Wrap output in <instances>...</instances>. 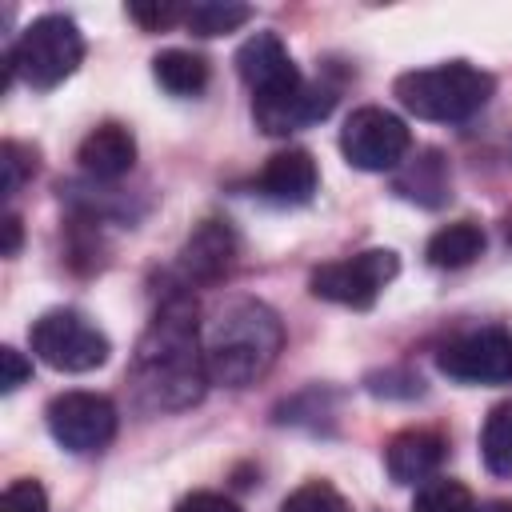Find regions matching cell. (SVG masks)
Listing matches in <instances>:
<instances>
[{
  "instance_id": "obj_1",
  "label": "cell",
  "mask_w": 512,
  "mask_h": 512,
  "mask_svg": "<svg viewBox=\"0 0 512 512\" xmlns=\"http://www.w3.org/2000/svg\"><path fill=\"white\" fill-rule=\"evenodd\" d=\"M132 396L144 412H180L192 408L208 380L204 368V344L192 316V304L184 296H168L156 312V320L144 328L132 364H128Z\"/></svg>"
},
{
  "instance_id": "obj_2",
  "label": "cell",
  "mask_w": 512,
  "mask_h": 512,
  "mask_svg": "<svg viewBox=\"0 0 512 512\" xmlns=\"http://www.w3.org/2000/svg\"><path fill=\"white\" fill-rule=\"evenodd\" d=\"M200 344L212 384L248 388L276 364L284 348V324L268 304L252 296H232L208 312Z\"/></svg>"
},
{
  "instance_id": "obj_3",
  "label": "cell",
  "mask_w": 512,
  "mask_h": 512,
  "mask_svg": "<svg viewBox=\"0 0 512 512\" xmlns=\"http://www.w3.org/2000/svg\"><path fill=\"white\" fill-rule=\"evenodd\" d=\"M496 80L480 72L468 60H448L436 68H412L396 76V100L416 116L432 124H460L472 112H480L492 96Z\"/></svg>"
},
{
  "instance_id": "obj_4",
  "label": "cell",
  "mask_w": 512,
  "mask_h": 512,
  "mask_svg": "<svg viewBox=\"0 0 512 512\" xmlns=\"http://www.w3.org/2000/svg\"><path fill=\"white\" fill-rule=\"evenodd\" d=\"M80 60H84V36L76 20L64 12H44L16 36L8 52V84L12 76H20L24 84L48 92L64 84L80 68Z\"/></svg>"
},
{
  "instance_id": "obj_5",
  "label": "cell",
  "mask_w": 512,
  "mask_h": 512,
  "mask_svg": "<svg viewBox=\"0 0 512 512\" xmlns=\"http://www.w3.org/2000/svg\"><path fill=\"white\" fill-rule=\"evenodd\" d=\"M32 352L56 372H92L108 360V336L76 308H48L28 328Z\"/></svg>"
},
{
  "instance_id": "obj_6",
  "label": "cell",
  "mask_w": 512,
  "mask_h": 512,
  "mask_svg": "<svg viewBox=\"0 0 512 512\" xmlns=\"http://www.w3.org/2000/svg\"><path fill=\"white\" fill-rule=\"evenodd\" d=\"M396 272H400V256L392 248H364L356 256L312 268L308 288L312 296L344 304V308H372L376 296L396 280Z\"/></svg>"
},
{
  "instance_id": "obj_7",
  "label": "cell",
  "mask_w": 512,
  "mask_h": 512,
  "mask_svg": "<svg viewBox=\"0 0 512 512\" xmlns=\"http://www.w3.org/2000/svg\"><path fill=\"white\" fill-rule=\"evenodd\" d=\"M412 148V132L408 124L388 112V108H376V104H364L356 108L344 128H340V152L352 168L360 172H388V168H400L404 156Z\"/></svg>"
},
{
  "instance_id": "obj_8",
  "label": "cell",
  "mask_w": 512,
  "mask_h": 512,
  "mask_svg": "<svg viewBox=\"0 0 512 512\" xmlns=\"http://www.w3.org/2000/svg\"><path fill=\"white\" fill-rule=\"evenodd\" d=\"M44 420L52 440L76 456L104 452L116 436V404L100 392H60L48 400Z\"/></svg>"
},
{
  "instance_id": "obj_9",
  "label": "cell",
  "mask_w": 512,
  "mask_h": 512,
  "mask_svg": "<svg viewBox=\"0 0 512 512\" xmlns=\"http://www.w3.org/2000/svg\"><path fill=\"white\" fill-rule=\"evenodd\" d=\"M436 368L460 384H500L512 376V332L508 328L464 332L436 352Z\"/></svg>"
},
{
  "instance_id": "obj_10",
  "label": "cell",
  "mask_w": 512,
  "mask_h": 512,
  "mask_svg": "<svg viewBox=\"0 0 512 512\" xmlns=\"http://www.w3.org/2000/svg\"><path fill=\"white\" fill-rule=\"evenodd\" d=\"M236 72L248 84L252 100H272V96H284L304 84L300 68L292 64V56L276 32H252L236 48Z\"/></svg>"
},
{
  "instance_id": "obj_11",
  "label": "cell",
  "mask_w": 512,
  "mask_h": 512,
  "mask_svg": "<svg viewBox=\"0 0 512 512\" xmlns=\"http://www.w3.org/2000/svg\"><path fill=\"white\" fill-rule=\"evenodd\" d=\"M336 104V92L324 88V84H300L284 96H272V100H252V120L256 128H264L268 136H288V132H300V128H312L320 124Z\"/></svg>"
},
{
  "instance_id": "obj_12",
  "label": "cell",
  "mask_w": 512,
  "mask_h": 512,
  "mask_svg": "<svg viewBox=\"0 0 512 512\" xmlns=\"http://www.w3.org/2000/svg\"><path fill=\"white\" fill-rule=\"evenodd\" d=\"M256 196L268 200V204H280V208H296V204H308L320 188V168L312 160L308 148H284L276 156L264 160L260 176H256Z\"/></svg>"
},
{
  "instance_id": "obj_13",
  "label": "cell",
  "mask_w": 512,
  "mask_h": 512,
  "mask_svg": "<svg viewBox=\"0 0 512 512\" xmlns=\"http://www.w3.org/2000/svg\"><path fill=\"white\" fill-rule=\"evenodd\" d=\"M236 264V232L228 220H200L180 248V272L192 284H216Z\"/></svg>"
},
{
  "instance_id": "obj_14",
  "label": "cell",
  "mask_w": 512,
  "mask_h": 512,
  "mask_svg": "<svg viewBox=\"0 0 512 512\" xmlns=\"http://www.w3.org/2000/svg\"><path fill=\"white\" fill-rule=\"evenodd\" d=\"M448 456V440L436 428H404L388 440L384 464L396 484H428Z\"/></svg>"
},
{
  "instance_id": "obj_15",
  "label": "cell",
  "mask_w": 512,
  "mask_h": 512,
  "mask_svg": "<svg viewBox=\"0 0 512 512\" xmlns=\"http://www.w3.org/2000/svg\"><path fill=\"white\" fill-rule=\"evenodd\" d=\"M76 160H80V172L92 180H120L136 164V136L124 124L104 120L80 140Z\"/></svg>"
},
{
  "instance_id": "obj_16",
  "label": "cell",
  "mask_w": 512,
  "mask_h": 512,
  "mask_svg": "<svg viewBox=\"0 0 512 512\" xmlns=\"http://www.w3.org/2000/svg\"><path fill=\"white\" fill-rule=\"evenodd\" d=\"M404 200H412V204H420V208H440L444 200H448V188H452V180H448V160L436 152V148H424L420 156H412V160H404L400 168H396V184H392Z\"/></svg>"
},
{
  "instance_id": "obj_17",
  "label": "cell",
  "mask_w": 512,
  "mask_h": 512,
  "mask_svg": "<svg viewBox=\"0 0 512 512\" xmlns=\"http://www.w3.org/2000/svg\"><path fill=\"white\" fill-rule=\"evenodd\" d=\"M484 228L476 224V220H456V224H444V228H436L432 236H428V248H424V256H428V264L432 268H468L480 252H484Z\"/></svg>"
},
{
  "instance_id": "obj_18",
  "label": "cell",
  "mask_w": 512,
  "mask_h": 512,
  "mask_svg": "<svg viewBox=\"0 0 512 512\" xmlns=\"http://www.w3.org/2000/svg\"><path fill=\"white\" fill-rule=\"evenodd\" d=\"M152 76H156V84H160L164 92H172V96H200V92L208 88L212 68H208V60H204L200 52L164 48V52H156V60H152Z\"/></svg>"
},
{
  "instance_id": "obj_19",
  "label": "cell",
  "mask_w": 512,
  "mask_h": 512,
  "mask_svg": "<svg viewBox=\"0 0 512 512\" xmlns=\"http://www.w3.org/2000/svg\"><path fill=\"white\" fill-rule=\"evenodd\" d=\"M480 460L492 476H512V400L488 412L480 428Z\"/></svg>"
},
{
  "instance_id": "obj_20",
  "label": "cell",
  "mask_w": 512,
  "mask_h": 512,
  "mask_svg": "<svg viewBox=\"0 0 512 512\" xmlns=\"http://www.w3.org/2000/svg\"><path fill=\"white\" fill-rule=\"evenodd\" d=\"M252 20V8L248 4H232V0H204V4H188L184 8V28L192 36H224V32H236L240 24Z\"/></svg>"
},
{
  "instance_id": "obj_21",
  "label": "cell",
  "mask_w": 512,
  "mask_h": 512,
  "mask_svg": "<svg viewBox=\"0 0 512 512\" xmlns=\"http://www.w3.org/2000/svg\"><path fill=\"white\" fill-rule=\"evenodd\" d=\"M412 512H476V500H472L468 484L448 480V476H432L428 484L416 488Z\"/></svg>"
},
{
  "instance_id": "obj_22",
  "label": "cell",
  "mask_w": 512,
  "mask_h": 512,
  "mask_svg": "<svg viewBox=\"0 0 512 512\" xmlns=\"http://www.w3.org/2000/svg\"><path fill=\"white\" fill-rule=\"evenodd\" d=\"M276 512H352V508L328 480H308L296 492H288Z\"/></svg>"
},
{
  "instance_id": "obj_23",
  "label": "cell",
  "mask_w": 512,
  "mask_h": 512,
  "mask_svg": "<svg viewBox=\"0 0 512 512\" xmlns=\"http://www.w3.org/2000/svg\"><path fill=\"white\" fill-rule=\"evenodd\" d=\"M0 168H4V196H16L24 188V180L36 172V152L20 140H4L0 144Z\"/></svg>"
},
{
  "instance_id": "obj_24",
  "label": "cell",
  "mask_w": 512,
  "mask_h": 512,
  "mask_svg": "<svg viewBox=\"0 0 512 512\" xmlns=\"http://www.w3.org/2000/svg\"><path fill=\"white\" fill-rule=\"evenodd\" d=\"M0 512H48V492L40 488V480L20 476L4 488L0 496Z\"/></svg>"
},
{
  "instance_id": "obj_25",
  "label": "cell",
  "mask_w": 512,
  "mask_h": 512,
  "mask_svg": "<svg viewBox=\"0 0 512 512\" xmlns=\"http://www.w3.org/2000/svg\"><path fill=\"white\" fill-rule=\"evenodd\" d=\"M128 16L144 28V32H164L172 24H184V8L164 0V4H128Z\"/></svg>"
},
{
  "instance_id": "obj_26",
  "label": "cell",
  "mask_w": 512,
  "mask_h": 512,
  "mask_svg": "<svg viewBox=\"0 0 512 512\" xmlns=\"http://www.w3.org/2000/svg\"><path fill=\"white\" fill-rule=\"evenodd\" d=\"M0 368H4V376H0V392H16V388L32 376V364H28L24 352H16L12 344L0 348Z\"/></svg>"
},
{
  "instance_id": "obj_27",
  "label": "cell",
  "mask_w": 512,
  "mask_h": 512,
  "mask_svg": "<svg viewBox=\"0 0 512 512\" xmlns=\"http://www.w3.org/2000/svg\"><path fill=\"white\" fill-rule=\"evenodd\" d=\"M176 512H240V504L220 492H192L176 504Z\"/></svg>"
},
{
  "instance_id": "obj_28",
  "label": "cell",
  "mask_w": 512,
  "mask_h": 512,
  "mask_svg": "<svg viewBox=\"0 0 512 512\" xmlns=\"http://www.w3.org/2000/svg\"><path fill=\"white\" fill-rule=\"evenodd\" d=\"M0 228H4V248H0V252H4V256H16V252H20V240H24V228H20V216H12V212H8Z\"/></svg>"
},
{
  "instance_id": "obj_29",
  "label": "cell",
  "mask_w": 512,
  "mask_h": 512,
  "mask_svg": "<svg viewBox=\"0 0 512 512\" xmlns=\"http://www.w3.org/2000/svg\"><path fill=\"white\" fill-rule=\"evenodd\" d=\"M476 512H512V500H488V504H480Z\"/></svg>"
}]
</instances>
